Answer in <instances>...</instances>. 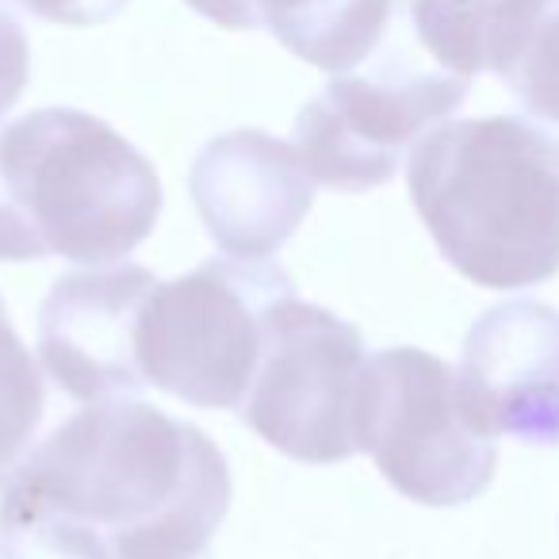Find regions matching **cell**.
I'll list each match as a JSON object with an SVG mask.
<instances>
[{
    "mask_svg": "<svg viewBox=\"0 0 559 559\" xmlns=\"http://www.w3.org/2000/svg\"><path fill=\"white\" fill-rule=\"evenodd\" d=\"M230 495L200 426L100 399L0 472V559H200Z\"/></svg>",
    "mask_w": 559,
    "mask_h": 559,
    "instance_id": "cell-1",
    "label": "cell"
},
{
    "mask_svg": "<svg viewBox=\"0 0 559 559\" xmlns=\"http://www.w3.org/2000/svg\"><path fill=\"white\" fill-rule=\"evenodd\" d=\"M406 185L441 257L479 288H536L559 272V139L518 116L437 123Z\"/></svg>",
    "mask_w": 559,
    "mask_h": 559,
    "instance_id": "cell-2",
    "label": "cell"
},
{
    "mask_svg": "<svg viewBox=\"0 0 559 559\" xmlns=\"http://www.w3.org/2000/svg\"><path fill=\"white\" fill-rule=\"evenodd\" d=\"M162 180L116 127L39 108L0 127V261H123L154 234Z\"/></svg>",
    "mask_w": 559,
    "mask_h": 559,
    "instance_id": "cell-3",
    "label": "cell"
},
{
    "mask_svg": "<svg viewBox=\"0 0 559 559\" xmlns=\"http://www.w3.org/2000/svg\"><path fill=\"white\" fill-rule=\"evenodd\" d=\"M296 284L276 261L211 257L157 280L139 319V368L150 388L200 411L241 406L261 365L264 322Z\"/></svg>",
    "mask_w": 559,
    "mask_h": 559,
    "instance_id": "cell-4",
    "label": "cell"
},
{
    "mask_svg": "<svg viewBox=\"0 0 559 559\" xmlns=\"http://www.w3.org/2000/svg\"><path fill=\"white\" fill-rule=\"evenodd\" d=\"M353 441L399 495L421 506L472 502L498 467L495 441L460 411L456 372L414 345L365 357L353 391Z\"/></svg>",
    "mask_w": 559,
    "mask_h": 559,
    "instance_id": "cell-5",
    "label": "cell"
},
{
    "mask_svg": "<svg viewBox=\"0 0 559 559\" xmlns=\"http://www.w3.org/2000/svg\"><path fill=\"white\" fill-rule=\"evenodd\" d=\"M365 337L326 307L280 299L264 322V349L238 414L261 441L299 464H337L357 452L353 391Z\"/></svg>",
    "mask_w": 559,
    "mask_h": 559,
    "instance_id": "cell-6",
    "label": "cell"
},
{
    "mask_svg": "<svg viewBox=\"0 0 559 559\" xmlns=\"http://www.w3.org/2000/svg\"><path fill=\"white\" fill-rule=\"evenodd\" d=\"M467 100V78L406 62L403 50L372 73H334L296 119V150L319 185L368 192L388 185L421 134Z\"/></svg>",
    "mask_w": 559,
    "mask_h": 559,
    "instance_id": "cell-7",
    "label": "cell"
},
{
    "mask_svg": "<svg viewBox=\"0 0 559 559\" xmlns=\"http://www.w3.org/2000/svg\"><path fill=\"white\" fill-rule=\"evenodd\" d=\"M464 418L483 437L559 444V311L540 299H506L464 337L456 372Z\"/></svg>",
    "mask_w": 559,
    "mask_h": 559,
    "instance_id": "cell-8",
    "label": "cell"
},
{
    "mask_svg": "<svg viewBox=\"0 0 559 559\" xmlns=\"http://www.w3.org/2000/svg\"><path fill=\"white\" fill-rule=\"evenodd\" d=\"M157 276L142 264L66 272L39 307V357L47 376L78 403L134 395L139 319Z\"/></svg>",
    "mask_w": 559,
    "mask_h": 559,
    "instance_id": "cell-9",
    "label": "cell"
},
{
    "mask_svg": "<svg viewBox=\"0 0 559 559\" xmlns=\"http://www.w3.org/2000/svg\"><path fill=\"white\" fill-rule=\"evenodd\" d=\"M188 192L226 257H272L314 207V177L296 142L226 131L195 154Z\"/></svg>",
    "mask_w": 559,
    "mask_h": 559,
    "instance_id": "cell-10",
    "label": "cell"
},
{
    "mask_svg": "<svg viewBox=\"0 0 559 559\" xmlns=\"http://www.w3.org/2000/svg\"><path fill=\"white\" fill-rule=\"evenodd\" d=\"M230 32H264L304 62L349 73L383 43L395 0H185Z\"/></svg>",
    "mask_w": 559,
    "mask_h": 559,
    "instance_id": "cell-11",
    "label": "cell"
},
{
    "mask_svg": "<svg viewBox=\"0 0 559 559\" xmlns=\"http://www.w3.org/2000/svg\"><path fill=\"white\" fill-rule=\"evenodd\" d=\"M490 73L528 116L559 123V0H518L490 50Z\"/></svg>",
    "mask_w": 559,
    "mask_h": 559,
    "instance_id": "cell-12",
    "label": "cell"
},
{
    "mask_svg": "<svg viewBox=\"0 0 559 559\" xmlns=\"http://www.w3.org/2000/svg\"><path fill=\"white\" fill-rule=\"evenodd\" d=\"M43 411H47V388L39 365L20 342L9 307L0 299V472L16 464L35 441Z\"/></svg>",
    "mask_w": 559,
    "mask_h": 559,
    "instance_id": "cell-13",
    "label": "cell"
},
{
    "mask_svg": "<svg viewBox=\"0 0 559 559\" xmlns=\"http://www.w3.org/2000/svg\"><path fill=\"white\" fill-rule=\"evenodd\" d=\"M32 78V50L20 20L9 9H0V119L16 108Z\"/></svg>",
    "mask_w": 559,
    "mask_h": 559,
    "instance_id": "cell-14",
    "label": "cell"
},
{
    "mask_svg": "<svg viewBox=\"0 0 559 559\" xmlns=\"http://www.w3.org/2000/svg\"><path fill=\"white\" fill-rule=\"evenodd\" d=\"M20 9L27 16H39L47 24L62 27H100L116 20L131 0H0V9Z\"/></svg>",
    "mask_w": 559,
    "mask_h": 559,
    "instance_id": "cell-15",
    "label": "cell"
}]
</instances>
